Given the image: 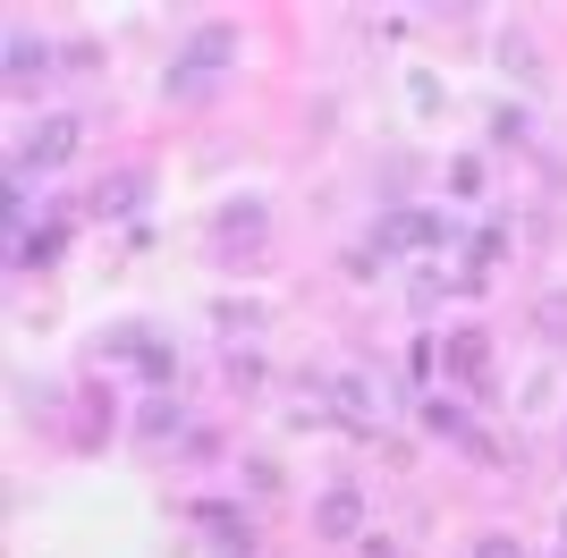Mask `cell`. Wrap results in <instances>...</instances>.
<instances>
[{
	"label": "cell",
	"instance_id": "12",
	"mask_svg": "<svg viewBox=\"0 0 567 558\" xmlns=\"http://www.w3.org/2000/svg\"><path fill=\"white\" fill-rule=\"evenodd\" d=\"M178 432V406H144V441H169Z\"/></svg>",
	"mask_w": 567,
	"mask_h": 558
},
{
	"label": "cell",
	"instance_id": "7",
	"mask_svg": "<svg viewBox=\"0 0 567 558\" xmlns=\"http://www.w3.org/2000/svg\"><path fill=\"white\" fill-rule=\"evenodd\" d=\"M424 423H432V432H441V441H466V448H474V457H492V441H483V432H474V423H466V415H457L450 397H424Z\"/></svg>",
	"mask_w": 567,
	"mask_h": 558
},
{
	"label": "cell",
	"instance_id": "11",
	"mask_svg": "<svg viewBox=\"0 0 567 558\" xmlns=\"http://www.w3.org/2000/svg\"><path fill=\"white\" fill-rule=\"evenodd\" d=\"M474 558H525V541L517 534H483V541H474Z\"/></svg>",
	"mask_w": 567,
	"mask_h": 558
},
{
	"label": "cell",
	"instance_id": "5",
	"mask_svg": "<svg viewBox=\"0 0 567 558\" xmlns=\"http://www.w3.org/2000/svg\"><path fill=\"white\" fill-rule=\"evenodd\" d=\"M313 525H322L331 541H355V534H364V499H355V490H322V508H313Z\"/></svg>",
	"mask_w": 567,
	"mask_h": 558
},
{
	"label": "cell",
	"instance_id": "2",
	"mask_svg": "<svg viewBox=\"0 0 567 558\" xmlns=\"http://www.w3.org/2000/svg\"><path fill=\"white\" fill-rule=\"evenodd\" d=\"M432 246H450V220H441V211H381L348 262L355 271H381L390 255H432Z\"/></svg>",
	"mask_w": 567,
	"mask_h": 558
},
{
	"label": "cell",
	"instance_id": "10",
	"mask_svg": "<svg viewBox=\"0 0 567 558\" xmlns=\"http://www.w3.org/2000/svg\"><path fill=\"white\" fill-rule=\"evenodd\" d=\"M534 322H543V339H567V297H543V304H534Z\"/></svg>",
	"mask_w": 567,
	"mask_h": 558
},
{
	"label": "cell",
	"instance_id": "9",
	"mask_svg": "<svg viewBox=\"0 0 567 558\" xmlns=\"http://www.w3.org/2000/svg\"><path fill=\"white\" fill-rule=\"evenodd\" d=\"M195 525H213L220 550H246V516H237V508H195Z\"/></svg>",
	"mask_w": 567,
	"mask_h": 558
},
{
	"label": "cell",
	"instance_id": "3",
	"mask_svg": "<svg viewBox=\"0 0 567 558\" xmlns=\"http://www.w3.org/2000/svg\"><path fill=\"white\" fill-rule=\"evenodd\" d=\"M76 144H85V118H69V111H51V118H34L25 127V144H18V162H9V178H51V169H69L76 162Z\"/></svg>",
	"mask_w": 567,
	"mask_h": 558
},
{
	"label": "cell",
	"instance_id": "1",
	"mask_svg": "<svg viewBox=\"0 0 567 558\" xmlns=\"http://www.w3.org/2000/svg\"><path fill=\"white\" fill-rule=\"evenodd\" d=\"M229 60H237V25H195L187 43H178V60H169L162 93L169 102H204V93L229 76Z\"/></svg>",
	"mask_w": 567,
	"mask_h": 558
},
{
	"label": "cell",
	"instance_id": "13",
	"mask_svg": "<svg viewBox=\"0 0 567 558\" xmlns=\"http://www.w3.org/2000/svg\"><path fill=\"white\" fill-rule=\"evenodd\" d=\"M559 550H567V516H559Z\"/></svg>",
	"mask_w": 567,
	"mask_h": 558
},
{
	"label": "cell",
	"instance_id": "4",
	"mask_svg": "<svg viewBox=\"0 0 567 558\" xmlns=\"http://www.w3.org/2000/svg\"><path fill=\"white\" fill-rule=\"evenodd\" d=\"M441 364H450V381L483 390V381H492V339H483V330H450V348H441Z\"/></svg>",
	"mask_w": 567,
	"mask_h": 558
},
{
	"label": "cell",
	"instance_id": "6",
	"mask_svg": "<svg viewBox=\"0 0 567 558\" xmlns=\"http://www.w3.org/2000/svg\"><path fill=\"white\" fill-rule=\"evenodd\" d=\"M0 76H9V93H34V85L51 76V51L25 43V34H9V69H0Z\"/></svg>",
	"mask_w": 567,
	"mask_h": 558
},
{
	"label": "cell",
	"instance_id": "8",
	"mask_svg": "<svg viewBox=\"0 0 567 558\" xmlns=\"http://www.w3.org/2000/svg\"><path fill=\"white\" fill-rule=\"evenodd\" d=\"M9 255H18V271H43V262L60 255V229H25V237H9Z\"/></svg>",
	"mask_w": 567,
	"mask_h": 558
}]
</instances>
